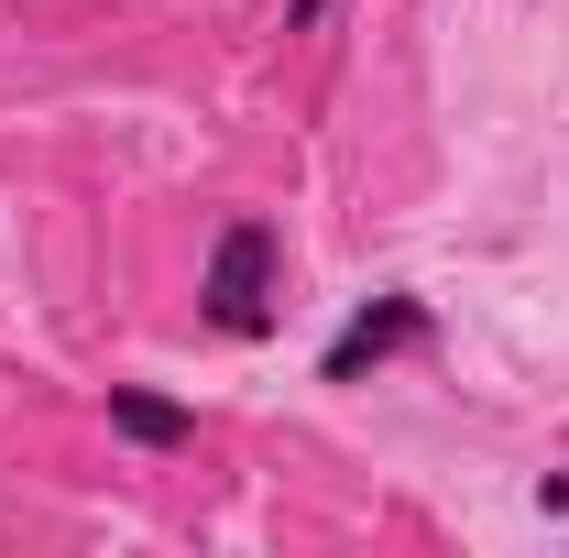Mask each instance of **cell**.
<instances>
[{
	"label": "cell",
	"mask_w": 569,
	"mask_h": 558,
	"mask_svg": "<svg viewBox=\"0 0 569 558\" xmlns=\"http://www.w3.org/2000/svg\"><path fill=\"white\" fill-rule=\"evenodd\" d=\"M274 296H284L274 219H230L209 241V275H198V318H209L219 340H263V329H274Z\"/></svg>",
	"instance_id": "1"
},
{
	"label": "cell",
	"mask_w": 569,
	"mask_h": 558,
	"mask_svg": "<svg viewBox=\"0 0 569 558\" xmlns=\"http://www.w3.org/2000/svg\"><path fill=\"white\" fill-rule=\"evenodd\" d=\"M395 350H427V296H372V307H351V329L318 350V383H361Z\"/></svg>",
	"instance_id": "2"
},
{
	"label": "cell",
	"mask_w": 569,
	"mask_h": 558,
	"mask_svg": "<svg viewBox=\"0 0 569 558\" xmlns=\"http://www.w3.org/2000/svg\"><path fill=\"white\" fill-rule=\"evenodd\" d=\"M110 438H132V449H187L198 417L176 406V395H142V383H110Z\"/></svg>",
	"instance_id": "3"
},
{
	"label": "cell",
	"mask_w": 569,
	"mask_h": 558,
	"mask_svg": "<svg viewBox=\"0 0 569 558\" xmlns=\"http://www.w3.org/2000/svg\"><path fill=\"white\" fill-rule=\"evenodd\" d=\"M329 22V0H284V33H318Z\"/></svg>",
	"instance_id": "4"
}]
</instances>
